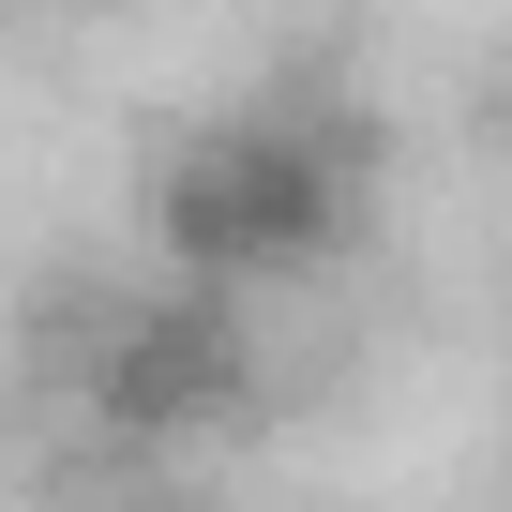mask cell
Here are the masks:
<instances>
[{
  "mask_svg": "<svg viewBox=\"0 0 512 512\" xmlns=\"http://www.w3.org/2000/svg\"><path fill=\"white\" fill-rule=\"evenodd\" d=\"M377 241V136L347 106H226L151 181V256L196 287H287Z\"/></svg>",
  "mask_w": 512,
  "mask_h": 512,
  "instance_id": "cell-1",
  "label": "cell"
}]
</instances>
